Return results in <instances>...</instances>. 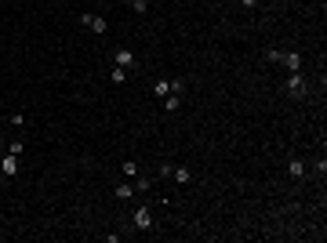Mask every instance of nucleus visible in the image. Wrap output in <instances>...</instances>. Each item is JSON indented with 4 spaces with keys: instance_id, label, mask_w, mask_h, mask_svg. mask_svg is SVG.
I'll use <instances>...</instances> for the list:
<instances>
[{
    "instance_id": "f257e3e1",
    "label": "nucleus",
    "mask_w": 327,
    "mask_h": 243,
    "mask_svg": "<svg viewBox=\"0 0 327 243\" xmlns=\"http://www.w3.org/2000/svg\"><path fill=\"white\" fill-rule=\"evenodd\" d=\"M80 26H84V29H91L95 36H102V33L109 29L106 15H95V11H84V15H80Z\"/></svg>"
},
{
    "instance_id": "f03ea898",
    "label": "nucleus",
    "mask_w": 327,
    "mask_h": 243,
    "mask_svg": "<svg viewBox=\"0 0 327 243\" xmlns=\"http://www.w3.org/2000/svg\"><path fill=\"white\" fill-rule=\"evenodd\" d=\"M283 91H288L295 102L305 98V91H309V87H305V76H302V73H291V76H288V84H283Z\"/></svg>"
},
{
    "instance_id": "7ed1b4c3",
    "label": "nucleus",
    "mask_w": 327,
    "mask_h": 243,
    "mask_svg": "<svg viewBox=\"0 0 327 243\" xmlns=\"http://www.w3.org/2000/svg\"><path fill=\"white\" fill-rule=\"evenodd\" d=\"M131 225H135L138 232H149V229H153V211H149V207H135Z\"/></svg>"
},
{
    "instance_id": "20e7f679",
    "label": "nucleus",
    "mask_w": 327,
    "mask_h": 243,
    "mask_svg": "<svg viewBox=\"0 0 327 243\" xmlns=\"http://www.w3.org/2000/svg\"><path fill=\"white\" fill-rule=\"evenodd\" d=\"M113 65H120V69H135L138 58H135L131 48H116V51H113Z\"/></svg>"
},
{
    "instance_id": "39448f33",
    "label": "nucleus",
    "mask_w": 327,
    "mask_h": 243,
    "mask_svg": "<svg viewBox=\"0 0 327 243\" xmlns=\"http://www.w3.org/2000/svg\"><path fill=\"white\" fill-rule=\"evenodd\" d=\"M0 174H4V178L18 174V156L15 152H0Z\"/></svg>"
},
{
    "instance_id": "423d86ee",
    "label": "nucleus",
    "mask_w": 327,
    "mask_h": 243,
    "mask_svg": "<svg viewBox=\"0 0 327 243\" xmlns=\"http://www.w3.org/2000/svg\"><path fill=\"white\" fill-rule=\"evenodd\" d=\"M276 62H280V65H288L291 73H302V55H298V51H280Z\"/></svg>"
},
{
    "instance_id": "0eeeda50",
    "label": "nucleus",
    "mask_w": 327,
    "mask_h": 243,
    "mask_svg": "<svg viewBox=\"0 0 327 243\" xmlns=\"http://www.w3.org/2000/svg\"><path fill=\"white\" fill-rule=\"evenodd\" d=\"M153 95H156V98H168V95H171V80H168V76H156V80H153Z\"/></svg>"
},
{
    "instance_id": "6e6552de",
    "label": "nucleus",
    "mask_w": 327,
    "mask_h": 243,
    "mask_svg": "<svg viewBox=\"0 0 327 243\" xmlns=\"http://www.w3.org/2000/svg\"><path fill=\"white\" fill-rule=\"evenodd\" d=\"M288 174H291V178H305V164H302L298 156H291V160H288Z\"/></svg>"
},
{
    "instance_id": "1a4fd4ad",
    "label": "nucleus",
    "mask_w": 327,
    "mask_h": 243,
    "mask_svg": "<svg viewBox=\"0 0 327 243\" xmlns=\"http://www.w3.org/2000/svg\"><path fill=\"white\" fill-rule=\"evenodd\" d=\"M171 178H175L178 185H189V182H193V174H189V167H171Z\"/></svg>"
},
{
    "instance_id": "9d476101",
    "label": "nucleus",
    "mask_w": 327,
    "mask_h": 243,
    "mask_svg": "<svg viewBox=\"0 0 327 243\" xmlns=\"http://www.w3.org/2000/svg\"><path fill=\"white\" fill-rule=\"evenodd\" d=\"M135 196V185H128V182H116V200H131Z\"/></svg>"
},
{
    "instance_id": "9b49d317",
    "label": "nucleus",
    "mask_w": 327,
    "mask_h": 243,
    "mask_svg": "<svg viewBox=\"0 0 327 243\" xmlns=\"http://www.w3.org/2000/svg\"><path fill=\"white\" fill-rule=\"evenodd\" d=\"M178 105H182V95H168V98H163V109H168V113H178Z\"/></svg>"
},
{
    "instance_id": "f8f14e48",
    "label": "nucleus",
    "mask_w": 327,
    "mask_h": 243,
    "mask_svg": "<svg viewBox=\"0 0 327 243\" xmlns=\"http://www.w3.org/2000/svg\"><path fill=\"white\" fill-rule=\"evenodd\" d=\"M128 73H131V69H120V65H113V73H109V76H113V84H124V80H128Z\"/></svg>"
},
{
    "instance_id": "ddd939ff",
    "label": "nucleus",
    "mask_w": 327,
    "mask_h": 243,
    "mask_svg": "<svg viewBox=\"0 0 327 243\" xmlns=\"http://www.w3.org/2000/svg\"><path fill=\"white\" fill-rule=\"evenodd\" d=\"M120 174H128V178L138 174V164H135V160H124V164H120Z\"/></svg>"
},
{
    "instance_id": "4468645a",
    "label": "nucleus",
    "mask_w": 327,
    "mask_h": 243,
    "mask_svg": "<svg viewBox=\"0 0 327 243\" xmlns=\"http://www.w3.org/2000/svg\"><path fill=\"white\" fill-rule=\"evenodd\" d=\"M128 4H131V11H138V15L149 11V0H128Z\"/></svg>"
},
{
    "instance_id": "2eb2a0df",
    "label": "nucleus",
    "mask_w": 327,
    "mask_h": 243,
    "mask_svg": "<svg viewBox=\"0 0 327 243\" xmlns=\"http://www.w3.org/2000/svg\"><path fill=\"white\" fill-rule=\"evenodd\" d=\"M135 189H138V192H149V189H153V178H135Z\"/></svg>"
},
{
    "instance_id": "dca6fc26",
    "label": "nucleus",
    "mask_w": 327,
    "mask_h": 243,
    "mask_svg": "<svg viewBox=\"0 0 327 243\" xmlns=\"http://www.w3.org/2000/svg\"><path fill=\"white\" fill-rule=\"evenodd\" d=\"M4 152H15V156H22V152H26V145H22V142H11Z\"/></svg>"
},
{
    "instance_id": "f3484780",
    "label": "nucleus",
    "mask_w": 327,
    "mask_h": 243,
    "mask_svg": "<svg viewBox=\"0 0 327 243\" xmlns=\"http://www.w3.org/2000/svg\"><path fill=\"white\" fill-rule=\"evenodd\" d=\"M236 4H240V8H255V4H258V0H236Z\"/></svg>"
},
{
    "instance_id": "a211bd4d",
    "label": "nucleus",
    "mask_w": 327,
    "mask_h": 243,
    "mask_svg": "<svg viewBox=\"0 0 327 243\" xmlns=\"http://www.w3.org/2000/svg\"><path fill=\"white\" fill-rule=\"evenodd\" d=\"M0 48H4V40H0Z\"/></svg>"
}]
</instances>
